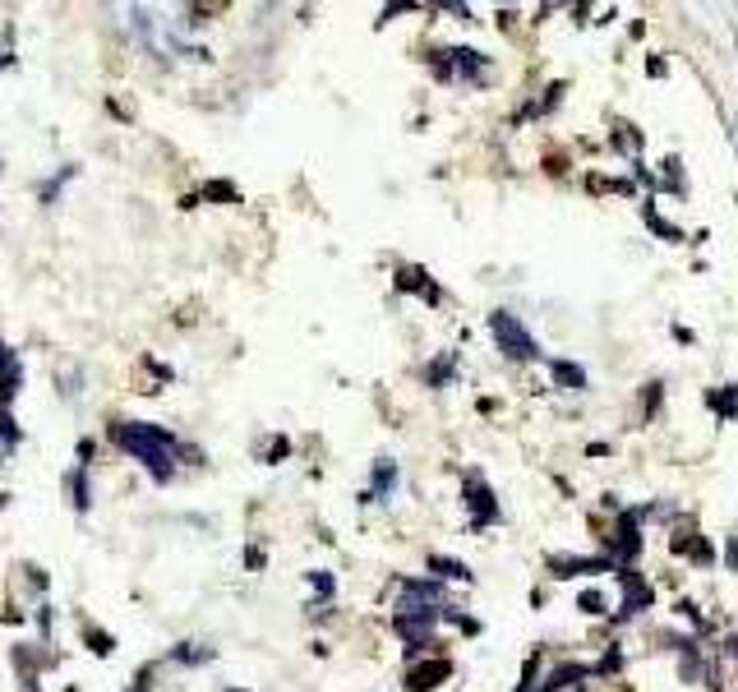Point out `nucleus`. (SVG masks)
<instances>
[{
	"instance_id": "14",
	"label": "nucleus",
	"mask_w": 738,
	"mask_h": 692,
	"mask_svg": "<svg viewBox=\"0 0 738 692\" xmlns=\"http://www.w3.org/2000/svg\"><path fill=\"white\" fill-rule=\"evenodd\" d=\"M286 453H291V443H286V439H273V443H268V462H282Z\"/></svg>"
},
{
	"instance_id": "4",
	"label": "nucleus",
	"mask_w": 738,
	"mask_h": 692,
	"mask_svg": "<svg viewBox=\"0 0 738 692\" xmlns=\"http://www.w3.org/2000/svg\"><path fill=\"white\" fill-rule=\"evenodd\" d=\"M439 679H448V660H434V665H425V669H411L406 688H411V692H425V688H439Z\"/></svg>"
},
{
	"instance_id": "10",
	"label": "nucleus",
	"mask_w": 738,
	"mask_h": 692,
	"mask_svg": "<svg viewBox=\"0 0 738 692\" xmlns=\"http://www.w3.org/2000/svg\"><path fill=\"white\" fill-rule=\"evenodd\" d=\"M429 568H439L443 577H471L462 563H457V559H443V554H434V559H429Z\"/></svg>"
},
{
	"instance_id": "15",
	"label": "nucleus",
	"mask_w": 738,
	"mask_h": 692,
	"mask_svg": "<svg viewBox=\"0 0 738 692\" xmlns=\"http://www.w3.org/2000/svg\"><path fill=\"white\" fill-rule=\"evenodd\" d=\"M203 194H208V199H236V190H231V185H208Z\"/></svg>"
},
{
	"instance_id": "6",
	"label": "nucleus",
	"mask_w": 738,
	"mask_h": 692,
	"mask_svg": "<svg viewBox=\"0 0 738 692\" xmlns=\"http://www.w3.org/2000/svg\"><path fill=\"white\" fill-rule=\"evenodd\" d=\"M397 485V466L388 462V457H383L379 466H374V494H388Z\"/></svg>"
},
{
	"instance_id": "5",
	"label": "nucleus",
	"mask_w": 738,
	"mask_h": 692,
	"mask_svg": "<svg viewBox=\"0 0 738 692\" xmlns=\"http://www.w3.org/2000/svg\"><path fill=\"white\" fill-rule=\"evenodd\" d=\"M19 448V425H14L10 406H0V457H10Z\"/></svg>"
},
{
	"instance_id": "11",
	"label": "nucleus",
	"mask_w": 738,
	"mask_h": 692,
	"mask_svg": "<svg viewBox=\"0 0 738 692\" xmlns=\"http://www.w3.org/2000/svg\"><path fill=\"white\" fill-rule=\"evenodd\" d=\"M310 582H314V591H319V596H333V577L323 573V568H319V573H310Z\"/></svg>"
},
{
	"instance_id": "8",
	"label": "nucleus",
	"mask_w": 738,
	"mask_h": 692,
	"mask_svg": "<svg viewBox=\"0 0 738 692\" xmlns=\"http://www.w3.org/2000/svg\"><path fill=\"white\" fill-rule=\"evenodd\" d=\"M176 660H185V665H199V660H213V646H199V642H185L176 651Z\"/></svg>"
},
{
	"instance_id": "1",
	"label": "nucleus",
	"mask_w": 738,
	"mask_h": 692,
	"mask_svg": "<svg viewBox=\"0 0 738 692\" xmlns=\"http://www.w3.org/2000/svg\"><path fill=\"white\" fill-rule=\"evenodd\" d=\"M111 439H116L120 448L134 457V462H143V471H148L157 485H167V480L176 476L180 443H176V434H171V430L148 425V420H116V425H111Z\"/></svg>"
},
{
	"instance_id": "7",
	"label": "nucleus",
	"mask_w": 738,
	"mask_h": 692,
	"mask_svg": "<svg viewBox=\"0 0 738 692\" xmlns=\"http://www.w3.org/2000/svg\"><path fill=\"white\" fill-rule=\"evenodd\" d=\"M471 508L480 513V522H494V503H489V490H485V485H471Z\"/></svg>"
},
{
	"instance_id": "3",
	"label": "nucleus",
	"mask_w": 738,
	"mask_h": 692,
	"mask_svg": "<svg viewBox=\"0 0 738 692\" xmlns=\"http://www.w3.org/2000/svg\"><path fill=\"white\" fill-rule=\"evenodd\" d=\"M19 388H24V360L0 342V406H10L19 397Z\"/></svg>"
},
{
	"instance_id": "9",
	"label": "nucleus",
	"mask_w": 738,
	"mask_h": 692,
	"mask_svg": "<svg viewBox=\"0 0 738 692\" xmlns=\"http://www.w3.org/2000/svg\"><path fill=\"white\" fill-rule=\"evenodd\" d=\"M70 485H74V508L84 513V508H88V471H84V466L70 476Z\"/></svg>"
},
{
	"instance_id": "2",
	"label": "nucleus",
	"mask_w": 738,
	"mask_h": 692,
	"mask_svg": "<svg viewBox=\"0 0 738 692\" xmlns=\"http://www.w3.org/2000/svg\"><path fill=\"white\" fill-rule=\"evenodd\" d=\"M494 337H499V346L508 351V356H517V360L536 356V342L526 337V328L512 319V314H494Z\"/></svg>"
},
{
	"instance_id": "12",
	"label": "nucleus",
	"mask_w": 738,
	"mask_h": 692,
	"mask_svg": "<svg viewBox=\"0 0 738 692\" xmlns=\"http://www.w3.org/2000/svg\"><path fill=\"white\" fill-rule=\"evenodd\" d=\"M88 642H93L97 656H111V637L107 633H93V628H88Z\"/></svg>"
},
{
	"instance_id": "13",
	"label": "nucleus",
	"mask_w": 738,
	"mask_h": 692,
	"mask_svg": "<svg viewBox=\"0 0 738 692\" xmlns=\"http://www.w3.org/2000/svg\"><path fill=\"white\" fill-rule=\"evenodd\" d=\"M554 374H559L563 383H572V388H582V370H572V365H554Z\"/></svg>"
}]
</instances>
